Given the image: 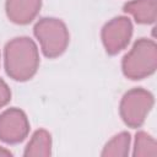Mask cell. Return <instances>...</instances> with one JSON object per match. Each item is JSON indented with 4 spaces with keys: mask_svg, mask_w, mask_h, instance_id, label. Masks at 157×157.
Returning a JSON list of instances; mask_svg holds the SVG:
<instances>
[{
    "mask_svg": "<svg viewBox=\"0 0 157 157\" xmlns=\"http://www.w3.org/2000/svg\"><path fill=\"white\" fill-rule=\"evenodd\" d=\"M39 65L38 49L28 37H17L5 47V69L10 77L17 81L29 80Z\"/></svg>",
    "mask_w": 157,
    "mask_h": 157,
    "instance_id": "cell-1",
    "label": "cell"
},
{
    "mask_svg": "<svg viewBox=\"0 0 157 157\" xmlns=\"http://www.w3.org/2000/svg\"><path fill=\"white\" fill-rule=\"evenodd\" d=\"M124 75L131 80H141L155 72L157 48L153 40L140 38L123 59Z\"/></svg>",
    "mask_w": 157,
    "mask_h": 157,
    "instance_id": "cell-2",
    "label": "cell"
},
{
    "mask_svg": "<svg viewBox=\"0 0 157 157\" xmlns=\"http://www.w3.org/2000/svg\"><path fill=\"white\" fill-rule=\"evenodd\" d=\"M34 36L48 58L59 56L69 44L67 28L65 23L58 18L45 17L39 20L34 26Z\"/></svg>",
    "mask_w": 157,
    "mask_h": 157,
    "instance_id": "cell-3",
    "label": "cell"
},
{
    "mask_svg": "<svg viewBox=\"0 0 157 157\" xmlns=\"http://www.w3.org/2000/svg\"><path fill=\"white\" fill-rule=\"evenodd\" d=\"M153 105V96L144 88L128 91L120 102V115L124 123L131 128L144 124L148 112Z\"/></svg>",
    "mask_w": 157,
    "mask_h": 157,
    "instance_id": "cell-4",
    "label": "cell"
},
{
    "mask_svg": "<svg viewBox=\"0 0 157 157\" xmlns=\"http://www.w3.org/2000/svg\"><path fill=\"white\" fill-rule=\"evenodd\" d=\"M132 25L128 17H115L107 22L102 29V42L107 53L117 54L130 42Z\"/></svg>",
    "mask_w": 157,
    "mask_h": 157,
    "instance_id": "cell-5",
    "label": "cell"
},
{
    "mask_svg": "<svg viewBox=\"0 0 157 157\" xmlns=\"http://www.w3.org/2000/svg\"><path fill=\"white\" fill-rule=\"evenodd\" d=\"M29 131L26 114L17 108H10L0 115V140L7 144L22 141Z\"/></svg>",
    "mask_w": 157,
    "mask_h": 157,
    "instance_id": "cell-6",
    "label": "cell"
},
{
    "mask_svg": "<svg viewBox=\"0 0 157 157\" xmlns=\"http://www.w3.org/2000/svg\"><path fill=\"white\" fill-rule=\"evenodd\" d=\"M42 0H6L7 17L17 25L29 23L39 12Z\"/></svg>",
    "mask_w": 157,
    "mask_h": 157,
    "instance_id": "cell-7",
    "label": "cell"
},
{
    "mask_svg": "<svg viewBox=\"0 0 157 157\" xmlns=\"http://www.w3.org/2000/svg\"><path fill=\"white\" fill-rule=\"evenodd\" d=\"M124 11L130 13L137 23H152L156 20V0H132L124 5Z\"/></svg>",
    "mask_w": 157,
    "mask_h": 157,
    "instance_id": "cell-8",
    "label": "cell"
},
{
    "mask_svg": "<svg viewBox=\"0 0 157 157\" xmlns=\"http://www.w3.org/2000/svg\"><path fill=\"white\" fill-rule=\"evenodd\" d=\"M52 150V139L48 131L37 130L28 142L25 156H49Z\"/></svg>",
    "mask_w": 157,
    "mask_h": 157,
    "instance_id": "cell-9",
    "label": "cell"
},
{
    "mask_svg": "<svg viewBox=\"0 0 157 157\" xmlns=\"http://www.w3.org/2000/svg\"><path fill=\"white\" fill-rule=\"evenodd\" d=\"M129 145L130 135L128 132H120L105 145L102 156H126L129 152Z\"/></svg>",
    "mask_w": 157,
    "mask_h": 157,
    "instance_id": "cell-10",
    "label": "cell"
},
{
    "mask_svg": "<svg viewBox=\"0 0 157 157\" xmlns=\"http://www.w3.org/2000/svg\"><path fill=\"white\" fill-rule=\"evenodd\" d=\"M157 153L156 151V142L155 140L147 135L146 132H139L136 135V140H135V151L134 155L135 156H151L155 157Z\"/></svg>",
    "mask_w": 157,
    "mask_h": 157,
    "instance_id": "cell-11",
    "label": "cell"
},
{
    "mask_svg": "<svg viewBox=\"0 0 157 157\" xmlns=\"http://www.w3.org/2000/svg\"><path fill=\"white\" fill-rule=\"evenodd\" d=\"M10 98H11V91H10L9 86L6 85V82L0 78V108L6 105L10 101Z\"/></svg>",
    "mask_w": 157,
    "mask_h": 157,
    "instance_id": "cell-12",
    "label": "cell"
},
{
    "mask_svg": "<svg viewBox=\"0 0 157 157\" xmlns=\"http://www.w3.org/2000/svg\"><path fill=\"white\" fill-rule=\"evenodd\" d=\"M11 153L9 152V151H6V150H4V148H0V156H10Z\"/></svg>",
    "mask_w": 157,
    "mask_h": 157,
    "instance_id": "cell-13",
    "label": "cell"
}]
</instances>
